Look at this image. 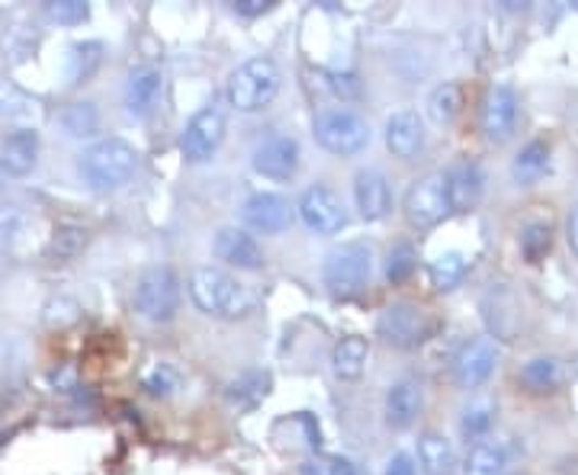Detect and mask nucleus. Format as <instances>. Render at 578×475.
Listing matches in <instances>:
<instances>
[{
    "label": "nucleus",
    "instance_id": "27",
    "mask_svg": "<svg viewBox=\"0 0 578 475\" xmlns=\"http://www.w3.org/2000/svg\"><path fill=\"white\" fill-rule=\"evenodd\" d=\"M566 379V366L556 357H533L524 370H520V383L533 392V396H546L556 392Z\"/></svg>",
    "mask_w": 578,
    "mask_h": 475
},
{
    "label": "nucleus",
    "instance_id": "14",
    "mask_svg": "<svg viewBox=\"0 0 578 475\" xmlns=\"http://www.w3.org/2000/svg\"><path fill=\"white\" fill-rule=\"evenodd\" d=\"M479 123H482L486 138L495 141V145H502V141L514 136V129H517V97H514V90L507 84H495L486 93Z\"/></svg>",
    "mask_w": 578,
    "mask_h": 475
},
{
    "label": "nucleus",
    "instance_id": "35",
    "mask_svg": "<svg viewBox=\"0 0 578 475\" xmlns=\"http://www.w3.org/2000/svg\"><path fill=\"white\" fill-rule=\"evenodd\" d=\"M142 386L148 396H154V399H167V396H174V392L180 389V376H177V370H174L171 363H158L154 370L144 373Z\"/></svg>",
    "mask_w": 578,
    "mask_h": 475
},
{
    "label": "nucleus",
    "instance_id": "30",
    "mask_svg": "<svg viewBox=\"0 0 578 475\" xmlns=\"http://www.w3.org/2000/svg\"><path fill=\"white\" fill-rule=\"evenodd\" d=\"M469 271V258L460 251H443L428 264V276L437 289H456L463 283V276Z\"/></svg>",
    "mask_w": 578,
    "mask_h": 475
},
{
    "label": "nucleus",
    "instance_id": "25",
    "mask_svg": "<svg viewBox=\"0 0 578 475\" xmlns=\"http://www.w3.org/2000/svg\"><path fill=\"white\" fill-rule=\"evenodd\" d=\"M418 463H422V473L425 475H450L456 466V453H453V443L437 434V430H425L418 437Z\"/></svg>",
    "mask_w": 578,
    "mask_h": 475
},
{
    "label": "nucleus",
    "instance_id": "12",
    "mask_svg": "<svg viewBox=\"0 0 578 475\" xmlns=\"http://www.w3.org/2000/svg\"><path fill=\"white\" fill-rule=\"evenodd\" d=\"M254 171L267 180H292L299 171V141L292 136H267L254 148Z\"/></svg>",
    "mask_w": 578,
    "mask_h": 475
},
{
    "label": "nucleus",
    "instance_id": "26",
    "mask_svg": "<svg viewBox=\"0 0 578 475\" xmlns=\"http://www.w3.org/2000/svg\"><path fill=\"white\" fill-rule=\"evenodd\" d=\"M546 171H550V145H546L543 138L527 141V145L517 151L514 164H511V177H514L520 187L537 184Z\"/></svg>",
    "mask_w": 578,
    "mask_h": 475
},
{
    "label": "nucleus",
    "instance_id": "7",
    "mask_svg": "<svg viewBox=\"0 0 578 475\" xmlns=\"http://www.w3.org/2000/svg\"><path fill=\"white\" fill-rule=\"evenodd\" d=\"M376 332L395 350H415L434 335V318L415 302H392L379 312Z\"/></svg>",
    "mask_w": 578,
    "mask_h": 475
},
{
    "label": "nucleus",
    "instance_id": "19",
    "mask_svg": "<svg viewBox=\"0 0 578 475\" xmlns=\"http://www.w3.org/2000/svg\"><path fill=\"white\" fill-rule=\"evenodd\" d=\"M354 200H357V209H361V215L366 222H379V218H386L389 209H392V190H389V180H386L379 171H373V167L357 171V177H354Z\"/></svg>",
    "mask_w": 578,
    "mask_h": 475
},
{
    "label": "nucleus",
    "instance_id": "42",
    "mask_svg": "<svg viewBox=\"0 0 578 475\" xmlns=\"http://www.w3.org/2000/svg\"><path fill=\"white\" fill-rule=\"evenodd\" d=\"M29 113V103L26 97H20L13 87L0 84V116H26Z\"/></svg>",
    "mask_w": 578,
    "mask_h": 475
},
{
    "label": "nucleus",
    "instance_id": "6",
    "mask_svg": "<svg viewBox=\"0 0 578 475\" xmlns=\"http://www.w3.org/2000/svg\"><path fill=\"white\" fill-rule=\"evenodd\" d=\"M315 138L325 151L351 158L366 148L369 141V126L357 110L348 107H328L315 116Z\"/></svg>",
    "mask_w": 578,
    "mask_h": 475
},
{
    "label": "nucleus",
    "instance_id": "8",
    "mask_svg": "<svg viewBox=\"0 0 578 475\" xmlns=\"http://www.w3.org/2000/svg\"><path fill=\"white\" fill-rule=\"evenodd\" d=\"M453 212L450 190H447V174L431 171L422 180H415L405 193V215L415 228H434Z\"/></svg>",
    "mask_w": 578,
    "mask_h": 475
},
{
    "label": "nucleus",
    "instance_id": "37",
    "mask_svg": "<svg viewBox=\"0 0 578 475\" xmlns=\"http://www.w3.org/2000/svg\"><path fill=\"white\" fill-rule=\"evenodd\" d=\"M77 315H80V305L68 299V296H59V299H52L46 309H42V322L49 325V328H68L77 322Z\"/></svg>",
    "mask_w": 578,
    "mask_h": 475
},
{
    "label": "nucleus",
    "instance_id": "3",
    "mask_svg": "<svg viewBox=\"0 0 578 475\" xmlns=\"http://www.w3.org/2000/svg\"><path fill=\"white\" fill-rule=\"evenodd\" d=\"M280 84H284V74L274 59H264V55L248 59L228 77V103L241 113H257L274 103V97L280 93Z\"/></svg>",
    "mask_w": 578,
    "mask_h": 475
},
{
    "label": "nucleus",
    "instance_id": "44",
    "mask_svg": "<svg viewBox=\"0 0 578 475\" xmlns=\"http://www.w3.org/2000/svg\"><path fill=\"white\" fill-rule=\"evenodd\" d=\"M386 475H418V470H415V460L409 453H395L386 466Z\"/></svg>",
    "mask_w": 578,
    "mask_h": 475
},
{
    "label": "nucleus",
    "instance_id": "17",
    "mask_svg": "<svg viewBox=\"0 0 578 475\" xmlns=\"http://www.w3.org/2000/svg\"><path fill=\"white\" fill-rule=\"evenodd\" d=\"M386 148L399 161L418 158V151L425 148V123H422V116L415 110H399V113L389 116V123H386Z\"/></svg>",
    "mask_w": 578,
    "mask_h": 475
},
{
    "label": "nucleus",
    "instance_id": "38",
    "mask_svg": "<svg viewBox=\"0 0 578 475\" xmlns=\"http://www.w3.org/2000/svg\"><path fill=\"white\" fill-rule=\"evenodd\" d=\"M46 13H49V20H55V23H84L87 16H90V7L87 3H80V0H52V3H46Z\"/></svg>",
    "mask_w": 578,
    "mask_h": 475
},
{
    "label": "nucleus",
    "instance_id": "4",
    "mask_svg": "<svg viewBox=\"0 0 578 475\" xmlns=\"http://www.w3.org/2000/svg\"><path fill=\"white\" fill-rule=\"evenodd\" d=\"M369 276H373V251L361 241L331 251L325 258V267H322V279H325V286L335 299L361 296L363 289L369 286Z\"/></svg>",
    "mask_w": 578,
    "mask_h": 475
},
{
    "label": "nucleus",
    "instance_id": "41",
    "mask_svg": "<svg viewBox=\"0 0 578 475\" xmlns=\"http://www.w3.org/2000/svg\"><path fill=\"white\" fill-rule=\"evenodd\" d=\"M322 77H325L328 90L338 93V97H357V93H361V84H357L354 74H335V71H325Z\"/></svg>",
    "mask_w": 578,
    "mask_h": 475
},
{
    "label": "nucleus",
    "instance_id": "46",
    "mask_svg": "<svg viewBox=\"0 0 578 475\" xmlns=\"http://www.w3.org/2000/svg\"><path fill=\"white\" fill-rule=\"evenodd\" d=\"M3 180H7V171H3V164H0V187H3Z\"/></svg>",
    "mask_w": 578,
    "mask_h": 475
},
{
    "label": "nucleus",
    "instance_id": "45",
    "mask_svg": "<svg viewBox=\"0 0 578 475\" xmlns=\"http://www.w3.org/2000/svg\"><path fill=\"white\" fill-rule=\"evenodd\" d=\"M569 248L576 251L578 258V205L573 209V215H569Z\"/></svg>",
    "mask_w": 578,
    "mask_h": 475
},
{
    "label": "nucleus",
    "instance_id": "47",
    "mask_svg": "<svg viewBox=\"0 0 578 475\" xmlns=\"http://www.w3.org/2000/svg\"><path fill=\"white\" fill-rule=\"evenodd\" d=\"M573 10H578V3H573Z\"/></svg>",
    "mask_w": 578,
    "mask_h": 475
},
{
    "label": "nucleus",
    "instance_id": "31",
    "mask_svg": "<svg viewBox=\"0 0 578 475\" xmlns=\"http://www.w3.org/2000/svg\"><path fill=\"white\" fill-rule=\"evenodd\" d=\"M87 248V228L80 225H59L52 241H49V258L52 261H74Z\"/></svg>",
    "mask_w": 578,
    "mask_h": 475
},
{
    "label": "nucleus",
    "instance_id": "11",
    "mask_svg": "<svg viewBox=\"0 0 578 475\" xmlns=\"http://www.w3.org/2000/svg\"><path fill=\"white\" fill-rule=\"evenodd\" d=\"M225 138V116L216 107H203L184 129L180 136V151L190 164H203L216 154V148Z\"/></svg>",
    "mask_w": 578,
    "mask_h": 475
},
{
    "label": "nucleus",
    "instance_id": "36",
    "mask_svg": "<svg viewBox=\"0 0 578 475\" xmlns=\"http://www.w3.org/2000/svg\"><path fill=\"white\" fill-rule=\"evenodd\" d=\"M97 123H100V116H97L93 103H72V107L62 113V126L68 129V136H93V133H97Z\"/></svg>",
    "mask_w": 578,
    "mask_h": 475
},
{
    "label": "nucleus",
    "instance_id": "20",
    "mask_svg": "<svg viewBox=\"0 0 578 475\" xmlns=\"http://www.w3.org/2000/svg\"><path fill=\"white\" fill-rule=\"evenodd\" d=\"M425 405V396H422V386L415 379H399L389 386L386 392V424L395 427V430H405L418 421Z\"/></svg>",
    "mask_w": 578,
    "mask_h": 475
},
{
    "label": "nucleus",
    "instance_id": "18",
    "mask_svg": "<svg viewBox=\"0 0 578 475\" xmlns=\"http://www.w3.org/2000/svg\"><path fill=\"white\" fill-rule=\"evenodd\" d=\"M216 258L238 271H261L267 264L261 245L244 228H222L216 235Z\"/></svg>",
    "mask_w": 578,
    "mask_h": 475
},
{
    "label": "nucleus",
    "instance_id": "34",
    "mask_svg": "<svg viewBox=\"0 0 578 475\" xmlns=\"http://www.w3.org/2000/svg\"><path fill=\"white\" fill-rule=\"evenodd\" d=\"M100 52H103L100 42H80V46H74L72 59H68L72 84H80V80H87L93 74V68L100 65Z\"/></svg>",
    "mask_w": 578,
    "mask_h": 475
},
{
    "label": "nucleus",
    "instance_id": "40",
    "mask_svg": "<svg viewBox=\"0 0 578 475\" xmlns=\"http://www.w3.org/2000/svg\"><path fill=\"white\" fill-rule=\"evenodd\" d=\"M26 218L16 205H0V245H13L23 232Z\"/></svg>",
    "mask_w": 578,
    "mask_h": 475
},
{
    "label": "nucleus",
    "instance_id": "29",
    "mask_svg": "<svg viewBox=\"0 0 578 475\" xmlns=\"http://www.w3.org/2000/svg\"><path fill=\"white\" fill-rule=\"evenodd\" d=\"M463 87L456 80H447V84H437L428 97V116H431L437 126H447L453 123L460 113H463Z\"/></svg>",
    "mask_w": 578,
    "mask_h": 475
},
{
    "label": "nucleus",
    "instance_id": "32",
    "mask_svg": "<svg viewBox=\"0 0 578 475\" xmlns=\"http://www.w3.org/2000/svg\"><path fill=\"white\" fill-rule=\"evenodd\" d=\"M553 248V225L550 222H530L520 232V251L530 264H540Z\"/></svg>",
    "mask_w": 578,
    "mask_h": 475
},
{
    "label": "nucleus",
    "instance_id": "33",
    "mask_svg": "<svg viewBox=\"0 0 578 475\" xmlns=\"http://www.w3.org/2000/svg\"><path fill=\"white\" fill-rule=\"evenodd\" d=\"M415 271H418V248L409 245V241H399V245L389 251V258H386V279L399 286V283H405Z\"/></svg>",
    "mask_w": 578,
    "mask_h": 475
},
{
    "label": "nucleus",
    "instance_id": "43",
    "mask_svg": "<svg viewBox=\"0 0 578 475\" xmlns=\"http://www.w3.org/2000/svg\"><path fill=\"white\" fill-rule=\"evenodd\" d=\"M274 7H277V0H235V3H231V10H235L238 16H248V20L264 16V13H271Z\"/></svg>",
    "mask_w": 578,
    "mask_h": 475
},
{
    "label": "nucleus",
    "instance_id": "2",
    "mask_svg": "<svg viewBox=\"0 0 578 475\" xmlns=\"http://www.w3.org/2000/svg\"><path fill=\"white\" fill-rule=\"evenodd\" d=\"M187 286H190V299L197 302V309L222 322H238L251 315L254 309V296L248 292V286H241L231 273L218 271V267H197L190 273Z\"/></svg>",
    "mask_w": 578,
    "mask_h": 475
},
{
    "label": "nucleus",
    "instance_id": "28",
    "mask_svg": "<svg viewBox=\"0 0 578 475\" xmlns=\"http://www.w3.org/2000/svg\"><path fill=\"white\" fill-rule=\"evenodd\" d=\"M495 414L499 408L489 399H479V402H469L460 414V434L466 437V443H479L486 437H492V427H495Z\"/></svg>",
    "mask_w": 578,
    "mask_h": 475
},
{
    "label": "nucleus",
    "instance_id": "22",
    "mask_svg": "<svg viewBox=\"0 0 578 475\" xmlns=\"http://www.w3.org/2000/svg\"><path fill=\"white\" fill-rule=\"evenodd\" d=\"M271 396V373L267 370H244L225 386V405L238 414L254 411Z\"/></svg>",
    "mask_w": 578,
    "mask_h": 475
},
{
    "label": "nucleus",
    "instance_id": "21",
    "mask_svg": "<svg viewBox=\"0 0 578 475\" xmlns=\"http://www.w3.org/2000/svg\"><path fill=\"white\" fill-rule=\"evenodd\" d=\"M39 158V133L36 129H13L0 138V164L13 177H26Z\"/></svg>",
    "mask_w": 578,
    "mask_h": 475
},
{
    "label": "nucleus",
    "instance_id": "9",
    "mask_svg": "<svg viewBox=\"0 0 578 475\" xmlns=\"http://www.w3.org/2000/svg\"><path fill=\"white\" fill-rule=\"evenodd\" d=\"M296 209H299V218L318 235H338L348 228V209L341 203V197L325 184H312L299 197Z\"/></svg>",
    "mask_w": 578,
    "mask_h": 475
},
{
    "label": "nucleus",
    "instance_id": "13",
    "mask_svg": "<svg viewBox=\"0 0 578 475\" xmlns=\"http://www.w3.org/2000/svg\"><path fill=\"white\" fill-rule=\"evenodd\" d=\"M241 222L261 235H280L292 225V205L280 193H254L241 205Z\"/></svg>",
    "mask_w": 578,
    "mask_h": 475
},
{
    "label": "nucleus",
    "instance_id": "39",
    "mask_svg": "<svg viewBox=\"0 0 578 475\" xmlns=\"http://www.w3.org/2000/svg\"><path fill=\"white\" fill-rule=\"evenodd\" d=\"M309 466H315V470H305V475H366L348 457H328V460H318V463H309Z\"/></svg>",
    "mask_w": 578,
    "mask_h": 475
},
{
    "label": "nucleus",
    "instance_id": "24",
    "mask_svg": "<svg viewBox=\"0 0 578 475\" xmlns=\"http://www.w3.org/2000/svg\"><path fill=\"white\" fill-rule=\"evenodd\" d=\"M369 360V340L363 335H348L331 350V370L338 379H361Z\"/></svg>",
    "mask_w": 578,
    "mask_h": 475
},
{
    "label": "nucleus",
    "instance_id": "1",
    "mask_svg": "<svg viewBox=\"0 0 578 475\" xmlns=\"http://www.w3.org/2000/svg\"><path fill=\"white\" fill-rule=\"evenodd\" d=\"M139 171V151L126 138L110 136L87 145L77 158V174L93 193L120 190Z\"/></svg>",
    "mask_w": 578,
    "mask_h": 475
},
{
    "label": "nucleus",
    "instance_id": "5",
    "mask_svg": "<svg viewBox=\"0 0 578 475\" xmlns=\"http://www.w3.org/2000/svg\"><path fill=\"white\" fill-rule=\"evenodd\" d=\"M133 305L148 322H171L180 309V283L171 267H148L136 276Z\"/></svg>",
    "mask_w": 578,
    "mask_h": 475
},
{
    "label": "nucleus",
    "instance_id": "15",
    "mask_svg": "<svg viewBox=\"0 0 578 475\" xmlns=\"http://www.w3.org/2000/svg\"><path fill=\"white\" fill-rule=\"evenodd\" d=\"M447 174V190H450V205L453 212H469L476 209L482 193H486V171L479 161L473 158H460L453 167L443 171Z\"/></svg>",
    "mask_w": 578,
    "mask_h": 475
},
{
    "label": "nucleus",
    "instance_id": "16",
    "mask_svg": "<svg viewBox=\"0 0 578 475\" xmlns=\"http://www.w3.org/2000/svg\"><path fill=\"white\" fill-rule=\"evenodd\" d=\"M161 87H164V74L158 65L142 62L126 74V87H123V100H126V110L133 116H148L154 107H158V97H161Z\"/></svg>",
    "mask_w": 578,
    "mask_h": 475
},
{
    "label": "nucleus",
    "instance_id": "10",
    "mask_svg": "<svg viewBox=\"0 0 578 475\" xmlns=\"http://www.w3.org/2000/svg\"><path fill=\"white\" fill-rule=\"evenodd\" d=\"M499 343L492 338H473L466 340L456 353H453V383L460 389H479L499 366Z\"/></svg>",
    "mask_w": 578,
    "mask_h": 475
},
{
    "label": "nucleus",
    "instance_id": "23",
    "mask_svg": "<svg viewBox=\"0 0 578 475\" xmlns=\"http://www.w3.org/2000/svg\"><path fill=\"white\" fill-rule=\"evenodd\" d=\"M511 466V443L502 437H486L479 443H473L469 457H466V475H505Z\"/></svg>",
    "mask_w": 578,
    "mask_h": 475
}]
</instances>
